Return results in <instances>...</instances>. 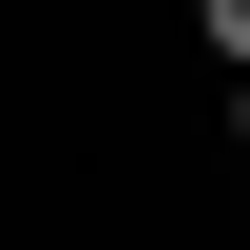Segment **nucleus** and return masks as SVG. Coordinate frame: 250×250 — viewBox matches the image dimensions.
Instances as JSON below:
<instances>
[{
  "mask_svg": "<svg viewBox=\"0 0 250 250\" xmlns=\"http://www.w3.org/2000/svg\"><path fill=\"white\" fill-rule=\"evenodd\" d=\"M192 39H212V58H231V77H250V0H192Z\"/></svg>",
  "mask_w": 250,
  "mask_h": 250,
  "instance_id": "nucleus-1",
  "label": "nucleus"
},
{
  "mask_svg": "<svg viewBox=\"0 0 250 250\" xmlns=\"http://www.w3.org/2000/svg\"><path fill=\"white\" fill-rule=\"evenodd\" d=\"M231 154H250V77H231Z\"/></svg>",
  "mask_w": 250,
  "mask_h": 250,
  "instance_id": "nucleus-2",
  "label": "nucleus"
}]
</instances>
